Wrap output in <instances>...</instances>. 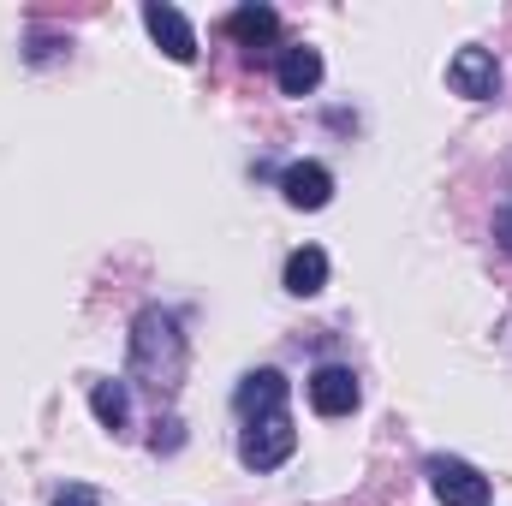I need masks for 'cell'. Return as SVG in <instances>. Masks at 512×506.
Segmentation results:
<instances>
[{
    "label": "cell",
    "mask_w": 512,
    "mask_h": 506,
    "mask_svg": "<svg viewBox=\"0 0 512 506\" xmlns=\"http://www.w3.org/2000/svg\"><path fill=\"white\" fill-rule=\"evenodd\" d=\"M286 393H292V381L280 376V370H251V376L239 381V393H233V411L251 423V417H262V411H280Z\"/></svg>",
    "instance_id": "obj_9"
},
{
    "label": "cell",
    "mask_w": 512,
    "mask_h": 506,
    "mask_svg": "<svg viewBox=\"0 0 512 506\" xmlns=\"http://www.w3.org/2000/svg\"><path fill=\"white\" fill-rule=\"evenodd\" d=\"M239 48H274V36H280V12L274 6H262V0H245V6H233L227 12V24H221Z\"/></svg>",
    "instance_id": "obj_8"
},
{
    "label": "cell",
    "mask_w": 512,
    "mask_h": 506,
    "mask_svg": "<svg viewBox=\"0 0 512 506\" xmlns=\"http://www.w3.org/2000/svg\"><path fill=\"white\" fill-rule=\"evenodd\" d=\"M54 54H60V42H54V36H36V48H30V60L42 66V60H54Z\"/></svg>",
    "instance_id": "obj_16"
},
{
    "label": "cell",
    "mask_w": 512,
    "mask_h": 506,
    "mask_svg": "<svg viewBox=\"0 0 512 506\" xmlns=\"http://www.w3.org/2000/svg\"><path fill=\"white\" fill-rule=\"evenodd\" d=\"M423 471H429V489L441 495V506H489V477L477 465H465L453 453H429Z\"/></svg>",
    "instance_id": "obj_3"
},
{
    "label": "cell",
    "mask_w": 512,
    "mask_h": 506,
    "mask_svg": "<svg viewBox=\"0 0 512 506\" xmlns=\"http://www.w3.org/2000/svg\"><path fill=\"white\" fill-rule=\"evenodd\" d=\"M143 30L155 36V48H161L167 60H179V66H191V60H197V30H191V18H185L179 6L143 0Z\"/></svg>",
    "instance_id": "obj_5"
},
{
    "label": "cell",
    "mask_w": 512,
    "mask_h": 506,
    "mask_svg": "<svg viewBox=\"0 0 512 506\" xmlns=\"http://www.w3.org/2000/svg\"><path fill=\"white\" fill-rule=\"evenodd\" d=\"M304 393H310V405H316L322 417H352L358 399H364V387H358V376H352L346 364H322V370H310Z\"/></svg>",
    "instance_id": "obj_6"
},
{
    "label": "cell",
    "mask_w": 512,
    "mask_h": 506,
    "mask_svg": "<svg viewBox=\"0 0 512 506\" xmlns=\"http://www.w3.org/2000/svg\"><path fill=\"white\" fill-rule=\"evenodd\" d=\"M54 506H102V495H96L90 483H66V489L54 495Z\"/></svg>",
    "instance_id": "obj_14"
},
{
    "label": "cell",
    "mask_w": 512,
    "mask_h": 506,
    "mask_svg": "<svg viewBox=\"0 0 512 506\" xmlns=\"http://www.w3.org/2000/svg\"><path fill=\"white\" fill-rule=\"evenodd\" d=\"M131 381L149 399H173L185 387V328L161 304H143L131 322Z\"/></svg>",
    "instance_id": "obj_1"
},
{
    "label": "cell",
    "mask_w": 512,
    "mask_h": 506,
    "mask_svg": "<svg viewBox=\"0 0 512 506\" xmlns=\"http://www.w3.org/2000/svg\"><path fill=\"white\" fill-rule=\"evenodd\" d=\"M495 239H501V251L512 256V209H501V215H495Z\"/></svg>",
    "instance_id": "obj_15"
},
{
    "label": "cell",
    "mask_w": 512,
    "mask_h": 506,
    "mask_svg": "<svg viewBox=\"0 0 512 506\" xmlns=\"http://www.w3.org/2000/svg\"><path fill=\"white\" fill-rule=\"evenodd\" d=\"M280 197L292 203V209H328V197H334V173L322 167V161H292V167H280Z\"/></svg>",
    "instance_id": "obj_7"
},
{
    "label": "cell",
    "mask_w": 512,
    "mask_h": 506,
    "mask_svg": "<svg viewBox=\"0 0 512 506\" xmlns=\"http://www.w3.org/2000/svg\"><path fill=\"white\" fill-rule=\"evenodd\" d=\"M274 84H280V96H310L316 84H322V54L316 48H280V60H274Z\"/></svg>",
    "instance_id": "obj_10"
},
{
    "label": "cell",
    "mask_w": 512,
    "mask_h": 506,
    "mask_svg": "<svg viewBox=\"0 0 512 506\" xmlns=\"http://www.w3.org/2000/svg\"><path fill=\"white\" fill-rule=\"evenodd\" d=\"M149 447H155V453H179V447H185V423H179V417H161L155 435H149Z\"/></svg>",
    "instance_id": "obj_13"
},
{
    "label": "cell",
    "mask_w": 512,
    "mask_h": 506,
    "mask_svg": "<svg viewBox=\"0 0 512 506\" xmlns=\"http://www.w3.org/2000/svg\"><path fill=\"white\" fill-rule=\"evenodd\" d=\"M90 411L114 441L131 435V381H90Z\"/></svg>",
    "instance_id": "obj_12"
},
{
    "label": "cell",
    "mask_w": 512,
    "mask_h": 506,
    "mask_svg": "<svg viewBox=\"0 0 512 506\" xmlns=\"http://www.w3.org/2000/svg\"><path fill=\"white\" fill-rule=\"evenodd\" d=\"M280 286H286L292 298H316V292L328 286V251L298 245V251L286 256V268H280Z\"/></svg>",
    "instance_id": "obj_11"
},
{
    "label": "cell",
    "mask_w": 512,
    "mask_h": 506,
    "mask_svg": "<svg viewBox=\"0 0 512 506\" xmlns=\"http://www.w3.org/2000/svg\"><path fill=\"white\" fill-rule=\"evenodd\" d=\"M447 90L465 96V102H495L501 96V66L489 48H459L447 60Z\"/></svg>",
    "instance_id": "obj_4"
},
{
    "label": "cell",
    "mask_w": 512,
    "mask_h": 506,
    "mask_svg": "<svg viewBox=\"0 0 512 506\" xmlns=\"http://www.w3.org/2000/svg\"><path fill=\"white\" fill-rule=\"evenodd\" d=\"M292 447H298V429H292L286 405L251 417V423H245V435H239V459H245L251 471H274V465H286V459H292Z\"/></svg>",
    "instance_id": "obj_2"
}]
</instances>
